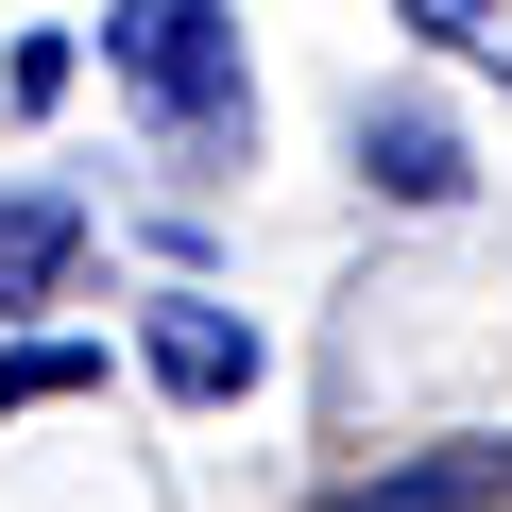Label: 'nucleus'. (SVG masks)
Instances as JSON below:
<instances>
[{
    "mask_svg": "<svg viewBox=\"0 0 512 512\" xmlns=\"http://www.w3.org/2000/svg\"><path fill=\"white\" fill-rule=\"evenodd\" d=\"M103 69L154 103V137H171L188 188L256 154V86H239V18H222V0H120V18H103Z\"/></svg>",
    "mask_w": 512,
    "mask_h": 512,
    "instance_id": "obj_1",
    "label": "nucleus"
},
{
    "mask_svg": "<svg viewBox=\"0 0 512 512\" xmlns=\"http://www.w3.org/2000/svg\"><path fill=\"white\" fill-rule=\"evenodd\" d=\"M154 376L222 410V393H256V325H239V308H205V291H171V308H154Z\"/></svg>",
    "mask_w": 512,
    "mask_h": 512,
    "instance_id": "obj_2",
    "label": "nucleus"
},
{
    "mask_svg": "<svg viewBox=\"0 0 512 512\" xmlns=\"http://www.w3.org/2000/svg\"><path fill=\"white\" fill-rule=\"evenodd\" d=\"M69 256H86V205L69 188H0V308H52Z\"/></svg>",
    "mask_w": 512,
    "mask_h": 512,
    "instance_id": "obj_3",
    "label": "nucleus"
},
{
    "mask_svg": "<svg viewBox=\"0 0 512 512\" xmlns=\"http://www.w3.org/2000/svg\"><path fill=\"white\" fill-rule=\"evenodd\" d=\"M359 171H376L393 205H461V137H444L427 103H359Z\"/></svg>",
    "mask_w": 512,
    "mask_h": 512,
    "instance_id": "obj_4",
    "label": "nucleus"
},
{
    "mask_svg": "<svg viewBox=\"0 0 512 512\" xmlns=\"http://www.w3.org/2000/svg\"><path fill=\"white\" fill-rule=\"evenodd\" d=\"M495 495H512V444H427V461L359 478L342 512H495Z\"/></svg>",
    "mask_w": 512,
    "mask_h": 512,
    "instance_id": "obj_5",
    "label": "nucleus"
},
{
    "mask_svg": "<svg viewBox=\"0 0 512 512\" xmlns=\"http://www.w3.org/2000/svg\"><path fill=\"white\" fill-rule=\"evenodd\" d=\"M86 376H103L86 342H18V359H0V410H35V393H86Z\"/></svg>",
    "mask_w": 512,
    "mask_h": 512,
    "instance_id": "obj_6",
    "label": "nucleus"
},
{
    "mask_svg": "<svg viewBox=\"0 0 512 512\" xmlns=\"http://www.w3.org/2000/svg\"><path fill=\"white\" fill-rule=\"evenodd\" d=\"M478 18L495 0H410V35H444V52H478Z\"/></svg>",
    "mask_w": 512,
    "mask_h": 512,
    "instance_id": "obj_7",
    "label": "nucleus"
}]
</instances>
